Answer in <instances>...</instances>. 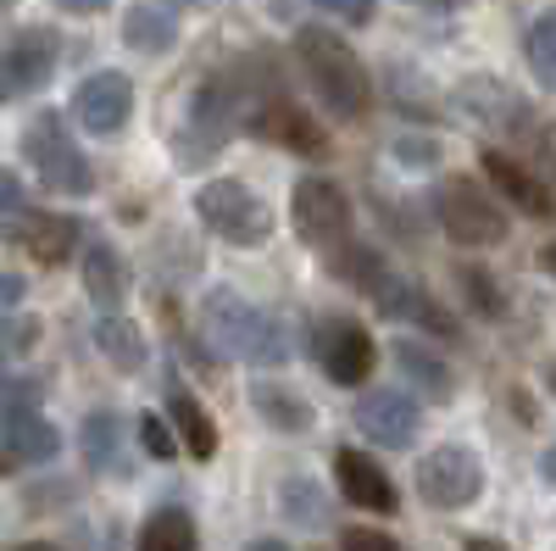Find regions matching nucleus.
<instances>
[{
  "label": "nucleus",
  "instance_id": "obj_19",
  "mask_svg": "<svg viewBox=\"0 0 556 551\" xmlns=\"http://www.w3.org/2000/svg\"><path fill=\"white\" fill-rule=\"evenodd\" d=\"M78 446H84V463L96 468V474H128V440H123V412H112V406H96L84 418V435H78Z\"/></svg>",
  "mask_w": 556,
  "mask_h": 551
},
{
  "label": "nucleus",
  "instance_id": "obj_7",
  "mask_svg": "<svg viewBox=\"0 0 556 551\" xmlns=\"http://www.w3.org/2000/svg\"><path fill=\"white\" fill-rule=\"evenodd\" d=\"M240 96H245V89H240ZM240 128L256 134V140H267V146H285L290 156H306V162L329 156V128H323L306 107H295L285 89L245 96V123Z\"/></svg>",
  "mask_w": 556,
  "mask_h": 551
},
{
  "label": "nucleus",
  "instance_id": "obj_17",
  "mask_svg": "<svg viewBox=\"0 0 556 551\" xmlns=\"http://www.w3.org/2000/svg\"><path fill=\"white\" fill-rule=\"evenodd\" d=\"M7 228H12V240H23V251L39 256V262H62L73 251V240H78V223L62 217V212H28V206H17V217Z\"/></svg>",
  "mask_w": 556,
  "mask_h": 551
},
{
  "label": "nucleus",
  "instance_id": "obj_5",
  "mask_svg": "<svg viewBox=\"0 0 556 551\" xmlns=\"http://www.w3.org/2000/svg\"><path fill=\"white\" fill-rule=\"evenodd\" d=\"M23 162L34 167V178L51 196H89L96 190V167H89V156L73 140V128L56 112H39L23 128Z\"/></svg>",
  "mask_w": 556,
  "mask_h": 551
},
{
  "label": "nucleus",
  "instance_id": "obj_21",
  "mask_svg": "<svg viewBox=\"0 0 556 551\" xmlns=\"http://www.w3.org/2000/svg\"><path fill=\"white\" fill-rule=\"evenodd\" d=\"M123 45L139 57H167L178 45V17L173 7H151V0H139V7H128L123 17Z\"/></svg>",
  "mask_w": 556,
  "mask_h": 551
},
{
  "label": "nucleus",
  "instance_id": "obj_16",
  "mask_svg": "<svg viewBox=\"0 0 556 551\" xmlns=\"http://www.w3.org/2000/svg\"><path fill=\"white\" fill-rule=\"evenodd\" d=\"M56 451H62V435L39 412L0 424V468H39V463H56Z\"/></svg>",
  "mask_w": 556,
  "mask_h": 551
},
{
  "label": "nucleus",
  "instance_id": "obj_24",
  "mask_svg": "<svg viewBox=\"0 0 556 551\" xmlns=\"http://www.w3.org/2000/svg\"><path fill=\"white\" fill-rule=\"evenodd\" d=\"M96 351L117 367V374H139V367H146V356H151L146 329H139L134 317H123V312H106L101 324H96Z\"/></svg>",
  "mask_w": 556,
  "mask_h": 551
},
{
  "label": "nucleus",
  "instance_id": "obj_41",
  "mask_svg": "<svg viewBox=\"0 0 556 551\" xmlns=\"http://www.w3.org/2000/svg\"><path fill=\"white\" fill-rule=\"evenodd\" d=\"M540 267H545V273H551V279H556V240H551V246L540 251Z\"/></svg>",
  "mask_w": 556,
  "mask_h": 551
},
{
  "label": "nucleus",
  "instance_id": "obj_42",
  "mask_svg": "<svg viewBox=\"0 0 556 551\" xmlns=\"http://www.w3.org/2000/svg\"><path fill=\"white\" fill-rule=\"evenodd\" d=\"M162 7H223V0H162Z\"/></svg>",
  "mask_w": 556,
  "mask_h": 551
},
{
  "label": "nucleus",
  "instance_id": "obj_4",
  "mask_svg": "<svg viewBox=\"0 0 556 551\" xmlns=\"http://www.w3.org/2000/svg\"><path fill=\"white\" fill-rule=\"evenodd\" d=\"M240 123H245V96L228 89V78L195 84V96H190V107H184V117H178V134H173V162L184 173L217 162L228 134H235Z\"/></svg>",
  "mask_w": 556,
  "mask_h": 551
},
{
  "label": "nucleus",
  "instance_id": "obj_14",
  "mask_svg": "<svg viewBox=\"0 0 556 551\" xmlns=\"http://www.w3.org/2000/svg\"><path fill=\"white\" fill-rule=\"evenodd\" d=\"M417 424L424 418H417V401L406 390H367L356 401V429L384 451H406L417 440Z\"/></svg>",
  "mask_w": 556,
  "mask_h": 551
},
{
  "label": "nucleus",
  "instance_id": "obj_12",
  "mask_svg": "<svg viewBox=\"0 0 556 551\" xmlns=\"http://www.w3.org/2000/svg\"><path fill=\"white\" fill-rule=\"evenodd\" d=\"M312 356H317V367L329 374L334 385H345V390H356L367 374H374V335H367L356 317H345V312H334V317H317V329H312Z\"/></svg>",
  "mask_w": 556,
  "mask_h": 551
},
{
  "label": "nucleus",
  "instance_id": "obj_33",
  "mask_svg": "<svg viewBox=\"0 0 556 551\" xmlns=\"http://www.w3.org/2000/svg\"><path fill=\"white\" fill-rule=\"evenodd\" d=\"M317 7L323 12H329V17H340V23H374V0H317Z\"/></svg>",
  "mask_w": 556,
  "mask_h": 551
},
{
  "label": "nucleus",
  "instance_id": "obj_9",
  "mask_svg": "<svg viewBox=\"0 0 556 551\" xmlns=\"http://www.w3.org/2000/svg\"><path fill=\"white\" fill-rule=\"evenodd\" d=\"M290 223L301 246L312 251H345L351 246V196L340 190L334 178H301L295 196H290Z\"/></svg>",
  "mask_w": 556,
  "mask_h": 551
},
{
  "label": "nucleus",
  "instance_id": "obj_8",
  "mask_svg": "<svg viewBox=\"0 0 556 551\" xmlns=\"http://www.w3.org/2000/svg\"><path fill=\"white\" fill-rule=\"evenodd\" d=\"M434 223L445 228V240L468 246V251H484V246H501L506 240V212L495 196H484L473 178H445L434 190Z\"/></svg>",
  "mask_w": 556,
  "mask_h": 551
},
{
  "label": "nucleus",
  "instance_id": "obj_3",
  "mask_svg": "<svg viewBox=\"0 0 556 551\" xmlns=\"http://www.w3.org/2000/svg\"><path fill=\"white\" fill-rule=\"evenodd\" d=\"M340 273H345V279H351L367 301H374L384 317H401V324H417V329L445 335V340L456 335V317H451L429 290H417L412 279H401L384 251H374V246H345V251H340Z\"/></svg>",
  "mask_w": 556,
  "mask_h": 551
},
{
  "label": "nucleus",
  "instance_id": "obj_34",
  "mask_svg": "<svg viewBox=\"0 0 556 551\" xmlns=\"http://www.w3.org/2000/svg\"><path fill=\"white\" fill-rule=\"evenodd\" d=\"M395 156H401L406 167H434V162H440V146H434V140H412V134H406V140H395Z\"/></svg>",
  "mask_w": 556,
  "mask_h": 551
},
{
  "label": "nucleus",
  "instance_id": "obj_13",
  "mask_svg": "<svg viewBox=\"0 0 556 551\" xmlns=\"http://www.w3.org/2000/svg\"><path fill=\"white\" fill-rule=\"evenodd\" d=\"M134 117V78L117 73V67H101L89 73L78 89H73V123L84 134H96V140H112V134H123Z\"/></svg>",
  "mask_w": 556,
  "mask_h": 551
},
{
  "label": "nucleus",
  "instance_id": "obj_38",
  "mask_svg": "<svg viewBox=\"0 0 556 551\" xmlns=\"http://www.w3.org/2000/svg\"><path fill=\"white\" fill-rule=\"evenodd\" d=\"M62 12H106V0H56Z\"/></svg>",
  "mask_w": 556,
  "mask_h": 551
},
{
  "label": "nucleus",
  "instance_id": "obj_27",
  "mask_svg": "<svg viewBox=\"0 0 556 551\" xmlns=\"http://www.w3.org/2000/svg\"><path fill=\"white\" fill-rule=\"evenodd\" d=\"M529 73L540 78V89L556 96V7L540 12L534 28H529Z\"/></svg>",
  "mask_w": 556,
  "mask_h": 551
},
{
  "label": "nucleus",
  "instance_id": "obj_32",
  "mask_svg": "<svg viewBox=\"0 0 556 551\" xmlns=\"http://www.w3.org/2000/svg\"><path fill=\"white\" fill-rule=\"evenodd\" d=\"M340 551H406V546L374 524H351V529H340Z\"/></svg>",
  "mask_w": 556,
  "mask_h": 551
},
{
  "label": "nucleus",
  "instance_id": "obj_39",
  "mask_svg": "<svg viewBox=\"0 0 556 551\" xmlns=\"http://www.w3.org/2000/svg\"><path fill=\"white\" fill-rule=\"evenodd\" d=\"M462 551H506V546H501V540H490V535H473V540L462 546Z\"/></svg>",
  "mask_w": 556,
  "mask_h": 551
},
{
  "label": "nucleus",
  "instance_id": "obj_30",
  "mask_svg": "<svg viewBox=\"0 0 556 551\" xmlns=\"http://www.w3.org/2000/svg\"><path fill=\"white\" fill-rule=\"evenodd\" d=\"M139 446H146L156 463H173L184 440H178V429L167 424V412H146V418H139Z\"/></svg>",
  "mask_w": 556,
  "mask_h": 551
},
{
  "label": "nucleus",
  "instance_id": "obj_40",
  "mask_svg": "<svg viewBox=\"0 0 556 551\" xmlns=\"http://www.w3.org/2000/svg\"><path fill=\"white\" fill-rule=\"evenodd\" d=\"M245 551H290V546H285V540H273V535H262V540H251Z\"/></svg>",
  "mask_w": 556,
  "mask_h": 551
},
{
  "label": "nucleus",
  "instance_id": "obj_18",
  "mask_svg": "<svg viewBox=\"0 0 556 551\" xmlns=\"http://www.w3.org/2000/svg\"><path fill=\"white\" fill-rule=\"evenodd\" d=\"M484 178L495 184V190L513 201L518 212H529V217H551L556 212V201H551V190L523 167V162H513L506 151H484Z\"/></svg>",
  "mask_w": 556,
  "mask_h": 551
},
{
  "label": "nucleus",
  "instance_id": "obj_11",
  "mask_svg": "<svg viewBox=\"0 0 556 551\" xmlns=\"http://www.w3.org/2000/svg\"><path fill=\"white\" fill-rule=\"evenodd\" d=\"M56 62H62V39L51 28H23L17 39H7L0 45V107L39 96L56 78Z\"/></svg>",
  "mask_w": 556,
  "mask_h": 551
},
{
  "label": "nucleus",
  "instance_id": "obj_1",
  "mask_svg": "<svg viewBox=\"0 0 556 551\" xmlns=\"http://www.w3.org/2000/svg\"><path fill=\"white\" fill-rule=\"evenodd\" d=\"M201 329L223 356H240L251 367H285L290 362L285 324L267 306H256L251 296H240L235 285H212L201 296Z\"/></svg>",
  "mask_w": 556,
  "mask_h": 551
},
{
  "label": "nucleus",
  "instance_id": "obj_36",
  "mask_svg": "<svg viewBox=\"0 0 556 551\" xmlns=\"http://www.w3.org/2000/svg\"><path fill=\"white\" fill-rule=\"evenodd\" d=\"M406 7H424V12H462L468 0H406Z\"/></svg>",
  "mask_w": 556,
  "mask_h": 551
},
{
  "label": "nucleus",
  "instance_id": "obj_6",
  "mask_svg": "<svg viewBox=\"0 0 556 551\" xmlns=\"http://www.w3.org/2000/svg\"><path fill=\"white\" fill-rule=\"evenodd\" d=\"M195 217L212 228L217 240L240 246V251H262L273 240V206L240 178H212L195 190Z\"/></svg>",
  "mask_w": 556,
  "mask_h": 551
},
{
  "label": "nucleus",
  "instance_id": "obj_10",
  "mask_svg": "<svg viewBox=\"0 0 556 551\" xmlns=\"http://www.w3.org/2000/svg\"><path fill=\"white\" fill-rule=\"evenodd\" d=\"M479 490H484L479 451H468V446H434V451L417 456V496H424L434 513L473 508Z\"/></svg>",
  "mask_w": 556,
  "mask_h": 551
},
{
  "label": "nucleus",
  "instance_id": "obj_43",
  "mask_svg": "<svg viewBox=\"0 0 556 551\" xmlns=\"http://www.w3.org/2000/svg\"><path fill=\"white\" fill-rule=\"evenodd\" d=\"M17 551H56V546H45V540H28V546H17Z\"/></svg>",
  "mask_w": 556,
  "mask_h": 551
},
{
  "label": "nucleus",
  "instance_id": "obj_29",
  "mask_svg": "<svg viewBox=\"0 0 556 551\" xmlns=\"http://www.w3.org/2000/svg\"><path fill=\"white\" fill-rule=\"evenodd\" d=\"M278 508H285L301 529H317L323 518H329V513H323V490L312 479H285V485H278Z\"/></svg>",
  "mask_w": 556,
  "mask_h": 551
},
{
  "label": "nucleus",
  "instance_id": "obj_25",
  "mask_svg": "<svg viewBox=\"0 0 556 551\" xmlns=\"http://www.w3.org/2000/svg\"><path fill=\"white\" fill-rule=\"evenodd\" d=\"M167 424L178 429L184 451H195L201 463L217 451V424H212V412H206L190 390H173V396H167Z\"/></svg>",
  "mask_w": 556,
  "mask_h": 551
},
{
  "label": "nucleus",
  "instance_id": "obj_37",
  "mask_svg": "<svg viewBox=\"0 0 556 551\" xmlns=\"http://www.w3.org/2000/svg\"><path fill=\"white\" fill-rule=\"evenodd\" d=\"M540 479H545V485H556V440H551V446H545V456H540Z\"/></svg>",
  "mask_w": 556,
  "mask_h": 551
},
{
  "label": "nucleus",
  "instance_id": "obj_23",
  "mask_svg": "<svg viewBox=\"0 0 556 551\" xmlns=\"http://www.w3.org/2000/svg\"><path fill=\"white\" fill-rule=\"evenodd\" d=\"M251 406L262 412V424L267 429H278V435H306L312 429V401L301 396V390H290V385H273V379H262L256 390H251Z\"/></svg>",
  "mask_w": 556,
  "mask_h": 551
},
{
  "label": "nucleus",
  "instance_id": "obj_31",
  "mask_svg": "<svg viewBox=\"0 0 556 551\" xmlns=\"http://www.w3.org/2000/svg\"><path fill=\"white\" fill-rule=\"evenodd\" d=\"M462 296H468L484 317H495L501 312V296H495V279H490V273L484 267H462Z\"/></svg>",
  "mask_w": 556,
  "mask_h": 551
},
{
  "label": "nucleus",
  "instance_id": "obj_22",
  "mask_svg": "<svg viewBox=\"0 0 556 551\" xmlns=\"http://www.w3.org/2000/svg\"><path fill=\"white\" fill-rule=\"evenodd\" d=\"M395 362H401V374L417 385V396H424V401H451V396H456L451 362L434 356L424 340H395Z\"/></svg>",
  "mask_w": 556,
  "mask_h": 551
},
{
  "label": "nucleus",
  "instance_id": "obj_35",
  "mask_svg": "<svg viewBox=\"0 0 556 551\" xmlns=\"http://www.w3.org/2000/svg\"><path fill=\"white\" fill-rule=\"evenodd\" d=\"M17 306H23V279L17 273H0V324H7Z\"/></svg>",
  "mask_w": 556,
  "mask_h": 551
},
{
  "label": "nucleus",
  "instance_id": "obj_2",
  "mask_svg": "<svg viewBox=\"0 0 556 551\" xmlns=\"http://www.w3.org/2000/svg\"><path fill=\"white\" fill-rule=\"evenodd\" d=\"M295 62H301L306 84H312V96L329 107V117L356 123L367 107H374V78H367L362 57L351 51L334 28L306 23V28L295 34Z\"/></svg>",
  "mask_w": 556,
  "mask_h": 551
},
{
  "label": "nucleus",
  "instance_id": "obj_44",
  "mask_svg": "<svg viewBox=\"0 0 556 551\" xmlns=\"http://www.w3.org/2000/svg\"><path fill=\"white\" fill-rule=\"evenodd\" d=\"M545 385H551V396H556V362L545 367Z\"/></svg>",
  "mask_w": 556,
  "mask_h": 551
},
{
  "label": "nucleus",
  "instance_id": "obj_15",
  "mask_svg": "<svg viewBox=\"0 0 556 551\" xmlns=\"http://www.w3.org/2000/svg\"><path fill=\"white\" fill-rule=\"evenodd\" d=\"M334 479H340V496L351 501V508H367V513H379V518H390L401 508L390 474L367 451H356V446H340L334 451Z\"/></svg>",
  "mask_w": 556,
  "mask_h": 551
},
{
  "label": "nucleus",
  "instance_id": "obj_26",
  "mask_svg": "<svg viewBox=\"0 0 556 551\" xmlns=\"http://www.w3.org/2000/svg\"><path fill=\"white\" fill-rule=\"evenodd\" d=\"M139 551H201L195 518L184 508H156L146 524H139Z\"/></svg>",
  "mask_w": 556,
  "mask_h": 551
},
{
  "label": "nucleus",
  "instance_id": "obj_28",
  "mask_svg": "<svg viewBox=\"0 0 556 551\" xmlns=\"http://www.w3.org/2000/svg\"><path fill=\"white\" fill-rule=\"evenodd\" d=\"M39 401H45V379H34V374H0V424L28 418V412H39Z\"/></svg>",
  "mask_w": 556,
  "mask_h": 551
},
{
  "label": "nucleus",
  "instance_id": "obj_20",
  "mask_svg": "<svg viewBox=\"0 0 556 551\" xmlns=\"http://www.w3.org/2000/svg\"><path fill=\"white\" fill-rule=\"evenodd\" d=\"M84 296L101 306V317L106 312H117L123 301H128V262H123V251L117 246H89L84 251Z\"/></svg>",
  "mask_w": 556,
  "mask_h": 551
}]
</instances>
